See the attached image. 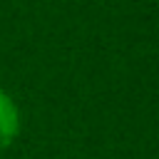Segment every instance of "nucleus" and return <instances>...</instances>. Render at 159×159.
<instances>
[{
    "label": "nucleus",
    "instance_id": "f257e3e1",
    "mask_svg": "<svg viewBox=\"0 0 159 159\" xmlns=\"http://www.w3.org/2000/svg\"><path fill=\"white\" fill-rule=\"evenodd\" d=\"M20 127H22V117H20L17 102L5 89H0V152L17 139Z\"/></svg>",
    "mask_w": 159,
    "mask_h": 159
}]
</instances>
